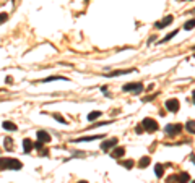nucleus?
<instances>
[{"instance_id": "0eeeda50", "label": "nucleus", "mask_w": 195, "mask_h": 183, "mask_svg": "<svg viewBox=\"0 0 195 183\" xmlns=\"http://www.w3.org/2000/svg\"><path fill=\"white\" fill-rule=\"evenodd\" d=\"M172 20H174V18H172V16H171V15H169V16H166V18H164V20L158 21V23L154 25V28H156V29H163V28H166L167 25H171V23H172Z\"/></svg>"}, {"instance_id": "aec40b11", "label": "nucleus", "mask_w": 195, "mask_h": 183, "mask_svg": "<svg viewBox=\"0 0 195 183\" xmlns=\"http://www.w3.org/2000/svg\"><path fill=\"white\" fill-rule=\"evenodd\" d=\"M57 80H68V78H63V76H50V78H46V80H41V83H49V81H57Z\"/></svg>"}, {"instance_id": "9b49d317", "label": "nucleus", "mask_w": 195, "mask_h": 183, "mask_svg": "<svg viewBox=\"0 0 195 183\" xmlns=\"http://www.w3.org/2000/svg\"><path fill=\"white\" fill-rule=\"evenodd\" d=\"M33 147H34V143L31 141V139H25V141H23V151H25V152H31Z\"/></svg>"}, {"instance_id": "f257e3e1", "label": "nucleus", "mask_w": 195, "mask_h": 183, "mask_svg": "<svg viewBox=\"0 0 195 183\" xmlns=\"http://www.w3.org/2000/svg\"><path fill=\"white\" fill-rule=\"evenodd\" d=\"M23 164L17 159H5V157H0V170L3 169H10V170H20Z\"/></svg>"}, {"instance_id": "a878e982", "label": "nucleus", "mask_w": 195, "mask_h": 183, "mask_svg": "<svg viewBox=\"0 0 195 183\" xmlns=\"http://www.w3.org/2000/svg\"><path fill=\"white\" fill-rule=\"evenodd\" d=\"M135 131H137L138 134H140V133H143V126H141V125H138L137 128H135Z\"/></svg>"}, {"instance_id": "423d86ee", "label": "nucleus", "mask_w": 195, "mask_h": 183, "mask_svg": "<svg viewBox=\"0 0 195 183\" xmlns=\"http://www.w3.org/2000/svg\"><path fill=\"white\" fill-rule=\"evenodd\" d=\"M116 146H117V138H111V139H106V141L101 144V149L109 151L111 147H116Z\"/></svg>"}, {"instance_id": "2eb2a0df", "label": "nucleus", "mask_w": 195, "mask_h": 183, "mask_svg": "<svg viewBox=\"0 0 195 183\" xmlns=\"http://www.w3.org/2000/svg\"><path fill=\"white\" fill-rule=\"evenodd\" d=\"M185 128H187V131H189V133L195 134V120H189V122L185 123Z\"/></svg>"}, {"instance_id": "412c9836", "label": "nucleus", "mask_w": 195, "mask_h": 183, "mask_svg": "<svg viewBox=\"0 0 195 183\" xmlns=\"http://www.w3.org/2000/svg\"><path fill=\"white\" fill-rule=\"evenodd\" d=\"M12 138H5V141H3V146H5V149H8V151H12L13 149V144H12Z\"/></svg>"}, {"instance_id": "b1692460", "label": "nucleus", "mask_w": 195, "mask_h": 183, "mask_svg": "<svg viewBox=\"0 0 195 183\" xmlns=\"http://www.w3.org/2000/svg\"><path fill=\"white\" fill-rule=\"evenodd\" d=\"M7 20H8V15L7 13H0V25H3Z\"/></svg>"}, {"instance_id": "20e7f679", "label": "nucleus", "mask_w": 195, "mask_h": 183, "mask_svg": "<svg viewBox=\"0 0 195 183\" xmlns=\"http://www.w3.org/2000/svg\"><path fill=\"white\" fill-rule=\"evenodd\" d=\"M164 131H166L167 136H176V134H179L182 131V125H179V123H176V125H167L166 128H164Z\"/></svg>"}, {"instance_id": "f03ea898", "label": "nucleus", "mask_w": 195, "mask_h": 183, "mask_svg": "<svg viewBox=\"0 0 195 183\" xmlns=\"http://www.w3.org/2000/svg\"><path fill=\"white\" fill-rule=\"evenodd\" d=\"M141 126H143L148 133H154V131L159 130L158 122H156V120H153V118H145V120L141 122Z\"/></svg>"}, {"instance_id": "a211bd4d", "label": "nucleus", "mask_w": 195, "mask_h": 183, "mask_svg": "<svg viewBox=\"0 0 195 183\" xmlns=\"http://www.w3.org/2000/svg\"><path fill=\"white\" fill-rule=\"evenodd\" d=\"M3 128L7 131H15L17 130V125H15V123H12V122H7V120H5L3 122Z\"/></svg>"}, {"instance_id": "39448f33", "label": "nucleus", "mask_w": 195, "mask_h": 183, "mask_svg": "<svg viewBox=\"0 0 195 183\" xmlns=\"http://www.w3.org/2000/svg\"><path fill=\"white\" fill-rule=\"evenodd\" d=\"M179 107H181V106H179L177 99H169V101L166 102V109L169 110V112H174V114H176V112L179 110Z\"/></svg>"}, {"instance_id": "393cba45", "label": "nucleus", "mask_w": 195, "mask_h": 183, "mask_svg": "<svg viewBox=\"0 0 195 183\" xmlns=\"http://www.w3.org/2000/svg\"><path fill=\"white\" fill-rule=\"evenodd\" d=\"M54 118H55V120H59V122H62V123H67L65 118H63L62 115H59V114H55V115H54Z\"/></svg>"}, {"instance_id": "f8f14e48", "label": "nucleus", "mask_w": 195, "mask_h": 183, "mask_svg": "<svg viewBox=\"0 0 195 183\" xmlns=\"http://www.w3.org/2000/svg\"><path fill=\"white\" fill-rule=\"evenodd\" d=\"M101 115H103V114H101L99 110H93V112H90V114H88V117H86V118L90 120V122H94V120H98V118H99Z\"/></svg>"}, {"instance_id": "6ab92c4d", "label": "nucleus", "mask_w": 195, "mask_h": 183, "mask_svg": "<svg viewBox=\"0 0 195 183\" xmlns=\"http://www.w3.org/2000/svg\"><path fill=\"white\" fill-rule=\"evenodd\" d=\"M176 34H177V29H174V31H171L169 34H167L166 37H164V39H163V41H159L158 44H163V42H167V41H171V39H172V37L176 36Z\"/></svg>"}, {"instance_id": "cd10ccee", "label": "nucleus", "mask_w": 195, "mask_h": 183, "mask_svg": "<svg viewBox=\"0 0 195 183\" xmlns=\"http://www.w3.org/2000/svg\"><path fill=\"white\" fill-rule=\"evenodd\" d=\"M194 104H195V91H194Z\"/></svg>"}, {"instance_id": "5701e85b", "label": "nucleus", "mask_w": 195, "mask_h": 183, "mask_svg": "<svg viewBox=\"0 0 195 183\" xmlns=\"http://www.w3.org/2000/svg\"><path fill=\"white\" fill-rule=\"evenodd\" d=\"M121 165H124L125 169H132V167H133V160H122Z\"/></svg>"}, {"instance_id": "f3484780", "label": "nucleus", "mask_w": 195, "mask_h": 183, "mask_svg": "<svg viewBox=\"0 0 195 183\" xmlns=\"http://www.w3.org/2000/svg\"><path fill=\"white\" fill-rule=\"evenodd\" d=\"M132 71H135V70H117V71H112L109 76H119V75H127V73H132Z\"/></svg>"}, {"instance_id": "dca6fc26", "label": "nucleus", "mask_w": 195, "mask_h": 183, "mask_svg": "<svg viewBox=\"0 0 195 183\" xmlns=\"http://www.w3.org/2000/svg\"><path fill=\"white\" fill-rule=\"evenodd\" d=\"M154 173H156L158 178H161L163 173H164V167H163L161 164H156V167H154Z\"/></svg>"}, {"instance_id": "9d476101", "label": "nucleus", "mask_w": 195, "mask_h": 183, "mask_svg": "<svg viewBox=\"0 0 195 183\" xmlns=\"http://www.w3.org/2000/svg\"><path fill=\"white\" fill-rule=\"evenodd\" d=\"M103 134H93V136H83V138L76 139L75 143H85V141H94V139H101Z\"/></svg>"}, {"instance_id": "bb28decb", "label": "nucleus", "mask_w": 195, "mask_h": 183, "mask_svg": "<svg viewBox=\"0 0 195 183\" xmlns=\"http://www.w3.org/2000/svg\"><path fill=\"white\" fill-rule=\"evenodd\" d=\"M78 183H88V182H85V180H81V182H78Z\"/></svg>"}, {"instance_id": "4be33fe9", "label": "nucleus", "mask_w": 195, "mask_h": 183, "mask_svg": "<svg viewBox=\"0 0 195 183\" xmlns=\"http://www.w3.org/2000/svg\"><path fill=\"white\" fill-rule=\"evenodd\" d=\"M194 28H195V20H189L185 25H184V29H187V31H189V29H194Z\"/></svg>"}, {"instance_id": "4468645a", "label": "nucleus", "mask_w": 195, "mask_h": 183, "mask_svg": "<svg viewBox=\"0 0 195 183\" xmlns=\"http://www.w3.org/2000/svg\"><path fill=\"white\" fill-rule=\"evenodd\" d=\"M189 180H190V175L187 173V172H182L181 175H177V182L179 183H189Z\"/></svg>"}, {"instance_id": "7ed1b4c3", "label": "nucleus", "mask_w": 195, "mask_h": 183, "mask_svg": "<svg viewBox=\"0 0 195 183\" xmlns=\"http://www.w3.org/2000/svg\"><path fill=\"white\" fill-rule=\"evenodd\" d=\"M122 91H125V93H141L143 91V84L141 83H129V84H124L122 86Z\"/></svg>"}, {"instance_id": "c85d7f7f", "label": "nucleus", "mask_w": 195, "mask_h": 183, "mask_svg": "<svg viewBox=\"0 0 195 183\" xmlns=\"http://www.w3.org/2000/svg\"><path fill=\"white\" fill-rule=\"evenodd\" d=\"M192 183H195V180H194V182H192Z\"/></svg>"}, {"instance_id": "ddd939ff", "label": "nucleus", "mask_w": 195, "mask_h": 183, "mask_svg": "<svg viewBox=\"0 0 195 183\" xmlns=\"http://www.w3.org/2000/svg\"><path fill=\"white\" fill-rule=\"evenodd\" d=\"M150 162H151L150 156H143V157L140 159V162H138V167H140V169H145L146 165H150Z\"/></svg>"}, {"instance_id": "1a4fd4ad", "label": "nucleus", "mask_w": 195, "mask_h": 183, "mask_svg": "<svg viewBox=\"0 0 195 183\" xmlns=\"http://www.w3.org/2000/svg\"><path fill=\"white\" fill-rule=\"evenodd\" d=\"M111 156L114 159H121L122 156H125V147H116V149L111 152Z\"/></svg>"}, {"instance_id": "6e6552de", "label": "nucleus", "mask_w": 195, "mask_h": 183, "mask_svg": "<svg viewBox=\"0 0 195 183\" xmlns=\"http://www.w3.org/2000/svg\"><path fill=\"white\" fill-rule=\"evenodd\" d=\"M37 141H41V143H50V134L47 133V131L39 130V131H37Z\"/></svg>"}]
</instances>
